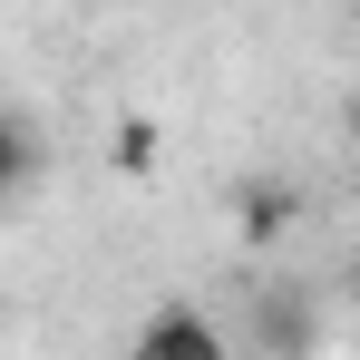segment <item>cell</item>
<instances>
[{
	"instance_id": "obj_3",
	"label": "cell",
	"mask_w": 360,
	"mask_h": 360,
	"mask_svg": "<svg viewBox=\"0 0 360 360\" xmlns=\"http://www.w3.org/2000/svg\"><path fill=\"white\" fill-rule=\"evenodd\" d=\"M30 185H39V127L20 117V108H0V205L30 195Z\"/></svg>"
},
{
	"instance_id": "obj_1",
	"label": "cell",
	"mask_w": 360,
	"mask_h": 360,
	"mask_svg": "<svg viewBox=\"0 0 360 360\" xmlns=\"http://www.w3.org/2000/svg\"><path fill=\"white\" fill-rule=\"evenodd\" d=\"M136 360H234V351H224V331L195 302H156L146 331H136Z\"/></svg>"
},
{
	"instance_id": "obj_6",
	"label": "cell",
	"mask_w": 360,
	"mask_h": 360,
	"mask_svg": "<svg viewBox=\"0 0 360 360\" xmlns=\"http://www.w3.org/2000/svg\"><path fill=\"white\" fill-rule=\"evenodd\" d=\"M341 136H351V146H360V88H351V117H341Z\"/></svg>"
},
{
	"instance_id": "obj_4",
	"label": "cell",
	"mask_w": 360,
	"mask_h": 360,
	"mask_svg": "<svg viewBox=\"0 0 360 360\" xmlns=\"http://www.w3.org/2000/svg\"><path fill=\"white\" fill-rule=\"evenodd\" d=\"M108 166H117V176H156V127H146V117H117V136H108Z\"/></svg>"
},
{
	"instance_id": "obj_5",
	"label": "cell",
	"mask_w": 360,
	"mask_h": 360,
	"mask_svg": "<svg viewBox=\"0 0 360 360\" xmlns=\"http://www.w3.org/2000/svg\"><path fill=\"white\" fill-rule=\"evenodd\" d=\"M263 341H273V351H311V311L273 302V311H263Z\"/></svg>"
},
{
	"instance_id": "obj_7",
	"label": "cell",
	"mask_w": 360,
	"mask_h": 360,
	"mask_svg": "<svg viewBox=\"0 0 360 360\" xmlns=\"http://www.w3.org/2000/svg\"><path fill=\"white\" fill-rule=\"evenodd\" d=\"M351 321H360V273H351Z\"/></svg>"
},
{
	"instance_id": "obj_2",
	"label": "cell",
	"mask_w": 360,
	"mask_h": 360,
	"mask_svg": "<svg viewBox=\"0 0 360 360\" xmlns=\"http://www.w3.org/2000/svg\"><path fill=\"white\" fill-rule=\"evenodd\" d=\"M292 214H302V185H292V176H243V185H234V234H243V243H283Z\"/></svg>"
}]
</instances>
